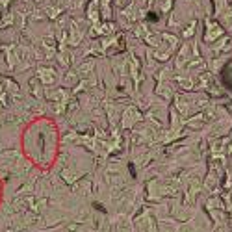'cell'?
Listing matches in <instances>:
<instances>
[{
  "instance_id": "6da1fadb",
  "label": "cell",
  "mask_w": 232,
  "mask_h": 232,
  "mask_svg": "<svg viewBox=\"0 0 232 232\" xmlns=\"http://www.w3.org/2000/svg\"><path fill=\"white\" fill-rule=\"evenodd\" d=\"M93 206H95L97 210H100V212H106V208H104V206H100V204H98V202H95V204H93Z\"/></svg>"
}]
</instances>
